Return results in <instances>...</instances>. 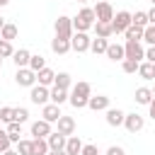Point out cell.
Here are the masks:
<instances>
[{"label":"cell","mask_w":155,"mask_h":155,"mask_svg":"<svg viewBox=\"0 0 155 155\" xmlns=\"http://www.w3.org/2000/svg\"><path fill=\"white\" fill-rule=\"evenodd\" d=\"M90 97H92V87H90V82H78V85L73 87V92L68 94V102H70L75 109H85Z\"/></svg>","instance_id":"cell-1"},{"label":"cell","mask_w":155,"mask_h":155,"mask_svg":"<svg viewBox=\"0 0 155 155\" xmlns=\"http://www.w3.org/2000/svg\"><path fill=\"white\" fill-rule=\"evenodd\" d=\"M94 22H97L94 10H92V7H82V10L73 17V31H85V34H87V29H92Z\"/></svg>","instance_id":"cell-2"},{"label":"cell","mask_w":155,"mask_h":155,"mask_svg":"<svg viewBox=\"0 0 155 155\" xmlns=\"http://www.w3.org/2000/svg\"><path fill=\"white\" fill-rule=\"evenodd\" d=\"M53 29H56V36L58 39H70L75 31H73V17H65L61 15L56 22H53Z\"/></svg>","instance_id":"cell-3"},{"label":"cell","mask_w":155,"mask_h":155,"mask_svg":"<svg viewBox=\"0 0 155 155\" xmlns=\"http://www.w3.org/2000/svg\"><path fill=\"white\" fill-rule=\"evenodd\" d=\"M128 27H131V12H126V10L116 12L114 19H111V31L114 34H124Z\"/></svg>","instance_id":"cell-4"},{"label":"cell","mask_w":155,"mask_h":155,"mask_svg":"<svg viewBox=\"0 0 155 155\" xmlns=\"http://www.w3.org/2000/svg\"><path fill=\"white\" fill-rule=\"evenodd\" d=\"M90 36L85 34V31H75L73 36H70V51H78V53H85V51H90Z\"/></svg>","instance_id":"cell-5"},{"label":"cell","mask_w":155,"mask_h":155,"mask_svg":"<svg viewBox=\"0 0 155 155\" xmlns=\"http://www.w3.org/2000/svg\"><path fill=\"white\" fill-rule=\"evenodd\" d=\"M124 56L140 63V61L145 58V48L140 46V41H126V44H124Z\"/></svg>","instance_id":"cell-6"},{"label":"cell","mask_w":155,"mask_h":155,"mask_svg":"<svg viewBox=\"0 0 155 155\" xmlns=\"http://www.w3.org/2000/svg\"><path fill=\"white\" fill-rule=\"evenodd\" d=\"M15 82H17L19 87H34V82H36V73L29 70V68H17V73H15Z\"/></svg>","instance_id":"cell-7"},{"label":"cell","mask_w":155,"mask_h":155,"mask_svg":"<svg viewBox=\"0 0 155 155\" xmlns=\"http://www.w3.org/2000/svg\"><path fill=\"white\" fill-rule=\"evenodd\" d=\"M124 126H126V131L128 133H138V131H143V126H145V119L140 116V114H126L124 116Z\"/></svg>","instance_id":"cell-8"},{"label":"cell","mask_w":155,"mask_h":155,"mask_svg":"<svg viewBox=\"0 0 155 155\" xmlns=\"http://www.w3.org/2000/svg\"><path fill=\"white\" fill-rule=\"evenodd\" d=\"M94 17H97V22H111L114 19V7L107 0H99L97 7H94Z\"/></svg>","instance_id":"cell-9"},{"label":"cell","mask_w":155,"mask_h":155,"mask_svg":"<svg viewBox=\"0 0 155 155\" xmlns=\"http://www.w3.org/2000/svg\"><path fill=\"white\" fill-rule=\"evenodd\" d=\"M29 99H31L34 104H41V107H44V104H48V99H51V97H48V87L34 85V87H31V92H29Z\"/></svg>","instance_id":"cell-10"},{"label":"cell","mask_w":155,"mask_h":155,"mask_svg":"<svg viewBox=\"0 0 155 155\" xmlns=\"http://www.w3.org/2000/svg\"><path fill=\"white\" fill-rule=\"evenodd\" d=\"M61 116H63V114H61V107H58V104H44V109H41V119H44V121L56 124Z\"/></svg>","instance_id":"cell-11"},{"label":"cell","mask_w":155,"mask_h":155,"mask_svg":"<svg viewBox=\"0 0 155 155\" xmlns=\"http://www.w3.org/2000/svg\"><path fill=\"white\" fill-rule=\"evenodd\" d=\"M51 133H53V131H51V124H48V121L39 119V121L31 124V136H34V138H48Z\"/></svg>","instance_id":"cell-12"},{"label":"cell","mask_w":155,"mask_h":155,"mask_svg":"<svg viewBox=\"0 0 155 155\" xmlns=\"http://www.w3.org/2000/svg\"><path fill=\"white\" fill-rule=\"evenodd\" d=\"M56 124H58V133H63L65 138L75 133V119H73V116H65V114H63Z\"/></svg>","instance_id":"cell-13"},{"label":"cell","mask_w":155,"mask_h":155,"mask_svg":"<svg viewBox=\"0 0 155 155\" xmlns=\"http://www.w3.org/2000/svg\"><path fill=\"white\" fill-rule=\"evenodd\" d=\"M87 107H90L92 111H107V109H109V97H104V94L90 97V99H87Z\"/></svg>","instance_id":"cell-14"},{"label":"cell","mask_w":155,"mask_h":155,"mask_svg":"<svg viewBox=\"0 0 155 155\" xmlns=\"http://www.w3.org/2000/svg\"><path fill=\"white\" fill-rule=\"evenodd\" d=\"M65 136L63 133H58V131H53L48 138H46V143H48V150H65Z\"/></svg>","instance_id":"cell-15"},{"label":"cell","mask_w":155,"mask_h":155,"mask_svg":"<svg viewBox=\"0 0 155 155\" xmlns=\"http://www.w3.org/2000/svg\"><path fill=\"white\" fill-rule=\"evenodd\" d=\"M51 51L58 53V56L68 53V51H70V39H58V36H53V39H51Z\"/></svg>","instance_id":"cell-16"},{"label":"cell","mask_w":155,"mask_h":155,"mask_svg":"<svg viewBox=\"0 0 155 155\" xmlns=\"http://www.w3.org/2000/svg\"><path fill=\"white\" fill-rule=\"evenodd\" d=\"M82 140H80V136H68V140H65V153L68 155H80V150H82Z\"/></svg>","instance_id":"cell-17"},{"label":"cell","mask_w":155,"mask_h":155,"mask_svg":"<svg viewBox=\"0 0 155 155\" xmlns=\"http://www.w3.org/2000/svg\"><path fill=\"white\" fill-rule=\"evenodd\" d=\"M29 58H31V53L27 48H19V51L12 53V61H15L17 68H29Z\"/></svg>","instance_id":"cell-18"},{"label":"cell","mask_w":155,"mask_h":155,"mask_svg":"<svg viewBox=\"0 0 155 155\" xmlns=\"http://www.w3.org/2000/svg\"><path fill=\"white\" fill-rule=\"evenodd\" d=\"M124 116L126 114L121 109H111V107L107 109V124L109 126H124Z\"/></svg>","instance_id":"cell-19"},{"label":"cell","mask_w":155,"mask_h":155,"mask_svg":"<svg viewBox=\"0 0 155 155\" xmlns=\"http://www.w3.org/2000/svg\"><path fill=\"white\" fill-rule=\"evenodd\" d=\"M36 80H39V85H41V87H48V85H53L56 73H53L51 68H44V70H39V73H36Z\"/></svg>","instance_id":"cell-20"},{"label":"cell","mask_w":155,"mask_h":155,"mask_svg":"<svg viewBox=\"0 0 155 155\" xmlns=\"http://www.w3.org/2000/svg\"><path fill=\"white\" fill-rule=\"evenodd\" d=\"M107 58L109 61H124L126 56H124V46L121 44H109L107 46Z\"/></svg>","instance_id":"cell-21"},{"label":"cell","mask_w":155,"mask_h":155,"mask_svg":"<svg viewBox=\"0 0 155 155\" xmlns=\"http://www.w3.org/2000/svg\"><path fill=\"white\" fill-rule=\"evenodd\" d=\"M48 97H51V104H63V102H68V90H61V87H53V90H48Z\"/></svg>","instance_id":"cell-22"},{"label":"cell","mask_w":155,"mask_h":155,"mask_svg":"<svg viewBox=\"0 0 155 155\" xmlns=\"http://www.w3.org/2000/svg\"><path fill=\"white\" fill-rule=\"evenodd\" d=\"M133 99H136V104H143V107H148V104L153 102V92H150L148 87H138Z\"/></svg>","instance_id":"cell-23"},{"label":"cell","mask_w":155,"mask_h":155,"mask_svg":"<svg viewBox=\"0 0 155 155\" xmlns=\"http://www.w3.org/2000/svg\"><path fill=\"white\" fill-rule=\"evenodd\" d=\"M138 75L143 80H155V63H138Z\"/></svg>","instance_id":"cell-24"},{"label":"cell","mask_w":155,"mask_h":155,"mask_svg":"<svg viewBox=\"0 0 155 155\" xmlns=\"http://www.w3.org/2000/svg\"><path fill=\"white\" fill-rule=\"evenodd\" d=\"M7 136H10V140L12 143H19L22 140V124H17V121H12V124H7Z\"/></svg>","instance_id":"cell-25"},{"label":"cell","mask_w":155,"mask_h":155,"mask_svg":"<svg viewBox=\"0 0 155 155\" xmlns=\"http://www.w3.org/2000/svg\"><path fill=\"white\" fill-rule=\"evenodd\" d=\"M31 155H48V143H46V138H34V140H31Z\"/></svg>","instance_id":"cell-26"},{"label":"cell","mask_w":155,"mask_h":155,"mask_svg":"<svg viewBox=\"0 0 155 155\" xmlns=\"http://www.w3.org/2000/svg\"><path fill=\"white\" fill-rule=\"evenodd\" d=\"M94 31L99 39H109L114 31H111V22H94Z\"/></svg>","instance_id":"cell-27"},{"label":"cell","mask_w":155,"mask_h":155,"mask_svg":"<svg viewBox=\"0 0 155 155\" xmlns=\"http://www.w3.org/2000/svg\"><path fill=\"white\" fill-rule=\"evenodd\" d=\"M17 34H19V29H17L15 24H7V22H5V27L0 29V39H5V41H10V44H12V39H17Z\"/></svg>","instance_id":"cell-28"},{"label":"cell","mask_w":155,"mask_h":155,"mask_svg":"<svg viewBox=\"0 0 155 155\" xmlns=\"http://www.w3.org/2000/svg\"><path fill=\"white\" fill-rule=\"evenodd\" d=\"M124 36H126V41H140V39H143V29L136 27V24H131V27L124 31Z\"/></svg>","instance_id":"cell-29"},{"label":"cell","mask_w":155,"mask_h":155,"mask_svg":"<svg viewBox=\"0 0 155 155\" xmlns=\"http://www.w3.org/2000/svg\"><path fill=\"white\" fill-rule=\"evenodd\" d=\"M107 46H109V41L107 39H99V36L90 41V51L92 53H107Z\"/></svg>","instance_id":"cell-30"},{"label":"cell","mask_w":155,"mask_h":155,"mask_svg":"<svg viewBox=\"0 0 155 155\" xmlns=\"http://www.w3.org/2000/svg\"><path fill=\"white\" fill-rule=\"evenodd\" d=\"M44 68H46V58H44L41 53H36V56H31V58H29V70L39 73V70H44Z\"/></svg>","instance_id":"cell-31"},{"label":"cell","mask_w":155,"mask_h":155,"mask_svg":"<svg viewBox=\"0 0 155 155\" xmlns=\"http://www.w3.org/2000/svg\"><path fill=\"white\" fill-rule=\"evenodd\" d=\"M73 82V78L68 73H56V80H53V87H61V90H68Z\"/></svg>","instance_id":"cell-32"},{"label":"cell","mask_w":155,"mask_h":155,"mask_svg":"<svg viewBox=\"0 0 155 155\" xmlns=\"http://www.w3.org/2000/svg\"><path fill=\"white\" fill-rule=\"evenodd\" d=\"M131 24L145 29V27H148V15H145V12H136V15H131Z\"/></svg>","instance_id":"cell-33"},{"label":"cell","mask_w":155,"mask_h":155,"mask_svg":"<svg viewBox=\"0 0 155 155\" xmlns=\"http://www.w3.org/2000/svg\"><path fill=\"white\" fill-rule=\"evenodd\" d=\"M121 70H124V73H128V75H131V73H138V61L124 58V61H121Z\"/></svg>","instance_id":"cell-34"},{"label":"cell","mask_w":155,"mask_h":155,"mask_svg":"<svg viewBox=\"0 0 155 155\" xmlns=\"http://www.w3.org/2000/svg\"><path fill=\"white\" fill-rule=\"evenodd\" d=\"M0 121L12 124V121H15V109H12V107H0Z\"/></svg>","instance_id":"cell-35"},{"label":"cell","mask_w":155,"mask_h":155,"mask_svg":"<svg viewBox=\"0 0 155 155\" xmlns=\"http://www.w3.org/2000/svg\"><path fill=\"white\" fill-rule=\"evenodd\" d=\"M12 53H15L12 44H10V41H5V39H0V58H10Z\"/></svg>","instance_id":"cell-36"},{"label":"cell","mask_w":155,"mask_h":155,"mask_svg":"<svg viewBox=\"0 0 155 155\" xmlns=\"http://www.w3.org/2000/svg\"><path fill=\"white\" fill-rule=\"evenodd\" d=\"M143 41H148L150 46H155V27H153V24H148V27L143 29Z\"/></svg>","instance_id":"cell-37"},{"label":"cell","mask_w":155,"mask_h":155,"mask_svg":"<svg viewBox=\"0 0 155 155\" xmlns=\"http://www.w3.org/2000/svg\"><path fill=\"white\" fill-rule=\"evenodd\" d=\"M10 145H12V140H10L7 131H2V128H0V155H2L5 150H10Z\"/></svg>","instance_id":"cell-38"},{"label":"cell","mask_w":155,"mask_h":155,"mask_svg":"<svg viewBox=\"0 0 155 155\" xmlns=\"http://www.w3.org/2000/svg\"><path fill=\"white\" fill-rule=\"evenodd\" d=\"M27 119H29V111H27V107H17V109H15V121H17V124H24Z\"/></svg>","instance_id":"cell-39"},{"label":"cell","mask_w":155,"mask_h":155,"mask_svg":"<svg viewBox=\"0 0 155 155\" xmlns=\"http://www.w3.org/2000/svg\"><path fill=\"white\" fill-rule=\"evenodd\" d=\"M17 153H19V155H31V140H24V138H22V140L17 143Z\"/></svg>","instance_id":"cell-40"},{"label":"cell","mask_w":155,"mask_h":155,"mask_svg":"<svg viewBox=\"0 0 155 155\" xmlns=\"http://www.w3.org/2000/svg\"><path fill=\"white\" fill-rule=\"evenodd\" d=\"M80 155H99V150H97V145H82Z\"/></svg>","instance_id":"cell-41"},{"label":"cell","mask_w":155,"mask_h":155,"mask_svg":"<svg viewBox=\"0 0 155 155\" xmlns=\"http://www.w3.org/2000/svg\"><path fill=\"white\" fill-rule=\"evenodd\" d=\"M107 155H126V150L121 145H111V148H107Z\"/></svg>","instance_id":"cell-42"},{"label":"cell","mask_w":155,"mask_h":155,"mask_svg":"<svg viewBox=\"0 0 155 155\" xmlns=\"http://www.w3.org/2000/svg\"><path fill=\"white\" fill-rule=\"evenodd\" d=\"M145 61H148V63H155V46H150V48L145 51Z\"/></svg>","instance_id":"cell-43"},{"label":"cell","mask_w":155,"mask_h":155,"mask_svg":"<svg viewBox=\"0 0 155 155\" xmlns=\"http://www.w3.org/2000/svg\"><path fill=\"white\" fill-rule=\"evenodd\" d=\"M145 15H148V24H155V7H150Z\"/></svg>","instance_id":"cell-44"},{"label":"cell","mask_w":155,"mask_h":155,"mask_svg":"<svg viewBox=\"0 0 155 155\" xmlns=\"http://www.w3.org/2000/svg\"><path fill=\"white\" fill-rule=\"evenodd\" d=\"M148 109H150V119H153V121H155V97H153V102H150V104H148Z\"/></svg>","instance_id":"cell-45"},{"label":"cell","mask_w":155,"mask_h":155,"mask_svg":"<svg viewBox=\"0 0 155 155\" xmlns=\"http://www.w3.org/2000/svg\"><path fill=\"white\" fill-rule=\"evenodd\" d=\"M48 155H68L65 150H48Z\"/></svg>","instance_id":"cell-46"},{"label":"cell","mask_w":155,"mask_h":155,"mask_svg":"<svg viewBox=\"0 0 155 155\" xmlns=\"http://www.w3.org/2000/svg\"><path fill=\"white\" fill-rule=\"evenodd\" d=\"M2 155H19V153H17V150H12V148H10V150H5V153H2Z\"/></svg>","instance_id":"cell-47"},{"label":"cell","mask_w":155,"mask_h":155,"mask_svg":"<svg viewBox=\"0 0 155 155\" xmlns=\"http://www.w3.org/2000/svg\"><path fill=\"white\" fill-rule=\"evenodd\" d=\"M7 2H10V0H0V7H5V5H7Z\"/></svg>","instance_id":"cell-48"},{"label":"cell","mask_w":155,"mask_h":155,"mask_svg":"<svg viewBox=\"0 0 155 155\" xmlns=\"http://www.w3.org/2000/svg\"><path fill=\"white\" fill-rule=\"evenodd\" d=\"M2 27H5V19H2V17H0V29H2Z\"/></svg>","instance_id":"cell-49"},{"label":"cell","mask_w":155,"mask_h":155,"mask_svg":"<svg viewBox=\"0 0 155 155\" xmlns=\"http://www.w3.org/2000/svg\"><path fill=\"white\" fill-rule=\"evenodd\" d=\"M150 92H153V97H155V87H153V90H150Z\"/></svg>","instance_id":"cell-50"},{"label":"cell","mask_w":155,"mask_h":155,"mask_svg":"<svg viewBox=\"0 0 155 155\" xmlns=\"http://www.w3.org/2000/svg\"><path fill=\"white\" fill-rule=\"evenodd\" d=\"M150 2H153V7H155V0H150Z\"/></svg>","instance_id":"cell-51"},{"label":"cell","mask_w":155,"mask_h":155,"mask_svg":"<svg viewBox=\"0 0 155 155\" xmlns=\"http://www.w3.org/2000/svg\"><path fill=\"white\" fill-rule=\"evenodd\" d=\"M0 68H2V58H0Z\"/></svg>","instance_id":"cell-52"},{"label":"cell","mask_w":155,"mask_h":155,"mask_svg":"<svg viewBox=\"0 0 155 155\" xmlns=\"http://www.w3.org/2000/svg\"><path fill=\"white\" fill-rule=\"evenodd\" d=\"M78 2H87V0H78Z\"/></svg>","instance_id":"cell-53"},{"label":"cell","mask_w":155,"mask_h":155,"mask_svg":"<svg viewBox=\"0 0 155 155\" xmlns=\"http://www.w3.org/2000/svg\"><path fill=\"white\" fill-rule=\"evenodd\" d=\"M153 27H155V24H153Z\"/></svg>","instance_id":"cell-54"}]
</instances>
